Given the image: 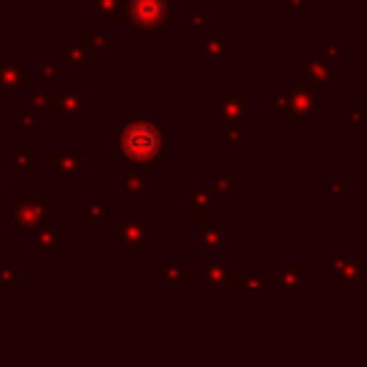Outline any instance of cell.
Here are the masks:
<instances>
[{
  "label": "cell",
  "mask_w": 367,
  "mask_h": 367,
  "mask_svg": "<svg viewBox=\"0 0 367 367\" xmlns=\"http://www.w3.org/2000/svg\"><path fill=\"white\" fill-rule=\"evenodd\" d=\"M204 279H207V284H231L234 282V270H231V264H212V267H207V275H204Z\"/></svg>",
  "instance_id": "d6986e66"
},
{
  "label": "cell",
  "mask_w": 367,
  "mask_h": 367,
  "mask_svg": "<svg viewBox=\"0 0 367 367\" xmlns=\"http://www.w3.org/2000/svg\"><path fill=\"white\" fill-rule=\"evenodd\" d=\"M156 275H164L167 277L169 282H172L174 287H176V284H181V287H186V284H189V267H156Z\"/></svg>",
  "instance_id": "7402d4cb"
},
{
  "label": "cell",
  "mask_w": 367,
  "mask_h": 367,
  "mask_svg": "<svg viewBox=\"0 0 367 367\" xmlns=\"http://www.w3.org/2000/svg\"><path fill=\"white\" fill-rule=\"evenodd\" d=\"M109 204L111 199L106 194L101 196H91L88 199V207H86V222H88V229H98V224L104 222L106 214H109Z\"/></svg>",
  "instance_id": "5bb4252c"
},
{
  "label": "cell",
  "mask_w": 367,
  "mask_h": 367,
  "mask_svg": "<svg viewBox=\"0 0 367 367\" xmlns=\"http://www.w3.org/2000/svg\"><path fill=\"white\" fill-rule=\"evenodd\" d=\"M51 204V196H23L11 212V227L13 229H35L48 219Z\"/></svg>",
  "instance_id": "3957f363"
},
{
  "label": "cell",
  "mask_w": 367,
  "mask_h": 367,
  "mask_svg": "<svg viewBox=\"0 0 367 367\" xmlns=\"http://www.w3.org/2000/svg\"><path fill=\"white\" fill-rule=\"evenodd\" d=\"M315 86H312L310 80L297 86L292 91V114H294V126H302L304 119L307 116L315 114Z\"/></svg>",
  "instance_id": "8992f818"
},
{
  "label": "cell",
  "mask_w": 367,
  "mask_h": 367,
  "mask_svg": "<svg viewBox=\"0 0 367 367\" xmlns=\"http://www.w3.org/2000/svg\"><path fill=\"white\" fill-rule=\"evenodd\" d=\"M61 111L66 114H83L86 111V98L80 96L78 88L73 83H66L64 86V93H61Z\"/></svg>",
  "instance_id": "9a60e30c"
},
{
  "label": "cell",
  "mask_w": 367,
  "mask_h": 367,
  "mask_svg": "<svg viewBox=\"0 0 367 367\" xmlns=\"http://www.w3.org/2000/svg\"><path fill=\"white\" fill-rule=\"evenodd\" d=\"M224 146L231 151L236 149H247V131H244V121H234L229 124L227 133H224Z\"/></svg>",
  "instance_id": "ac0fdd59"
},
{
  "label": "cell",
  "mask_w": 367,
  "mask_h": 367,
  "mask_svg": "<svg viewBox=\"0 0 367 367\" xmlns=\"http://www.w3.org/2000/svg\"><path fill=\"white\" fill-rule=\"evenodd\" d=\"M53 172L61 174L64 181L73 184L80 172H86V164L76 159L71 151H56V154H53Z\"/></svg>",
  "instance_id": "9c48e42d"
},
{
  "label": "cell",
  "mask_w": 367,
  "mask_h": 367,
  "mask_svg": "<svg viewBox=\"0 0 367 367\" xmlns=\"http://www.w3.org/2000/svg\"><path fill=\"white\" fill-rule=\"evenodd\" d=\"M128 16H131L133 28L141 30V33L164 30V25L179 18L172 11L169 0H131L128 3Z\"/></svg>",
  "instance_id": "7a4b0ae2"
},
{
  "label": "cell",
  "mask_w": 367,
  "mask_h": 367,
  "mask_svg": "<svg viewBox=\"0 0 367 367\" xmlns=\"http://www.w3.org/2000/svg\"><path fill=\"white\" fill-rule=\"evenodd\" d=\"M189 212L191 217H207L212 212V194L207 189H194L189 194Z\"/></svg>",
  "instance_id": "e0dca14e"
},
{
  "label": "cell",
  "mask_w": 367,
  "mask_h": 367,
  "mask_svg": "<svg viewBox=\"0 0 367 367\" xmlns=\"http://www.w3.org/2000/svg\"><path fill=\"white\" fill-rule=\"evenodd\" d=\"M327 275H335L344 282V284H357L362 275L360 254H332L327 259Z\"/></svg>",
  "instance_id": "277c9868"
},
{
  "label": "cell",
  "mask_w": 367,
  "mask_h": 367,
  "mask_svg": "<svg viewBox=\"0 0 367 367\" xmlns=\"http://www.w3.org/2000/svg\"><path fill=\"white\" fill-rule=\"evenodd\" d=\"M40 76H43V80H64V68H58L53 61H46Z\"/></svg>",
  "instance_id": "4dcf8cb0"
},
{
  "label": "cell",
  "mask_w": 367,
  "mask_h": 367,
  "mask_svg": "<svg viewBox=\"0 0 367 367\" xmlns=\"http://www.w3.org/2000/svg\"><path fill=\"white\" fill-rule=\"evenodd\" d=\"M350 121H352V126H360V124H362V109H360V106H352Z\"/></svg>",
  "instance_id": "d590c367"
},
{
  "label": "cell",
  "mask_w": 367,
  "mask_h": 367,
  "mask_svg": "<svg viewBox=\"0 0 367 367\" xmlns=\"http://www.w3.org/2000/svg\"><path fill=\"white\" fill-rule=\"evenodd\" d=\"M207 23H212V13H207V11H201V13H194V16H191V33H201V30H204V25Z\"/></svg>",
  "instance_id": "f546056e"
},
{
  "label": "cell",
  "mask_w": 367,
  "mask_h": 367,
  "mask_svg": "<svg viewBox=\"0 0 367 367\" xmlns=\"http://www.w3.org/2000/svg\"><path fill=\"white\" fill-rule=\"evenodd\" d=\"M0 88L3 91H28V76L20 66L0 61Z\"/></svg>",
  "instance_id": "ba28073f"
},
{
  "label": "cell",
  "mask_w": 367,
  "mask_h": 367,
  "mask_svg": "<svg viewBox=\"0 0 367 367\" xmlns=\"http://www.w3.org/2000/svg\"><path fill=\"white\" fill-rule=\"evenodd\" d=\"M119 149L131 164L144 167V164H151L159 154H164V136L151 121H128L119 133Z\"/></svg>",
  "instance_id": "6da1fadb"
},
{
  "label": "cell",
  "mask_w": 367,
  "mask_h": 367,
  "mask_svg": "<svg viewBox=\"0 0 367 367\" xmlns=\"http://www.w3.org/2000/svg\"><path fill=\"white\" fill-rule=\"evenodd\" d=\"M219 116L222 119H227L229 124H234V121H244V116H247V96L244 93H231V96H227L219 104Z\"/></svg>",
  "instance_id": "8fae6325"
},
{
  "label": "cell",
  "mask_w": 367,
  "mask_h": 367,
  "mask_svg": "<svg viewBox=\"0 0 367 367\" xmlns=\"http://www.w3.org/2000/svg\"><path fill=\"white\" fill-rule=\"evenodd\" d=\"M20 275H18V267L13 264H3L0 267V287H16Z\"/></svg>",
  "instance_id": "83f0119b"
},
{
  "label": "cell",
  "mask_w": 367,
  "mask_h": 367,
  "mask_svg": "<svg viewBox=\"0 0 367 367\" xmlns=\"http://www.w3.org/2000/svg\"><path fill=\"white\" fill-rule=\"evenodd\" d=\"M154 239V231L146 227V222L141 219H126L124 227H121V241H124V247L133 249V252H141L146 247V241Z\"/></svg>",
  "instance_id": "5b68a950"
},
{
  "label": "cell",
  "mask_w": 367,
  "mask_h": 367,
  "mask_svg": "<svg viewBox=\"0 0 367 367\" xmlns=\"http://www.w3.org/2000/svg\"><path fill=\"white\" fill-rule=\"evenodd\" d=\"M33 106L38 114H58L61 111V98L56 93H33Z\"/></svg>",
  "instance_id": "ffe728a7"
},
{
  "label": "cell",
  "mask_w": 367,
  "mask_h": 367,
  "mask_svg": "<svg viewBox=\"0 0 367 367\" xmlns=\"http://www.w3.org/2000/svg\"><path fill=\"white\" fill-rule=\"evenodd\" d=\"M272 284H282V287H302L304 267L302 264H287L279 277H272Z\"/></svg>",
  "instance_id": "2e32d148"
},
{
  "label": "cell",
  "mask_w": 367,
  "mask_h": 367,
  "mask_svg": "<svg viewBox=\"0 0 367 367\" xmlns=\"http://www.w3.org/2000/svg\"><path fill=\"white\" fill-rule=\"evenodd\" d=\"M282 8H284V11L299 13V11H304V0H282Z\"/></svg>",
  "instance_id": "d6a6232c"
},
{
  "label": "cell",
  "mask_w": 367,
  "mask_h": 367,
  "mask_svg": "<svg viewBox=\"0 0 367 367\" xmlns=\"http://www.w3.org/2000/svg\"><path fill=\"white\" fill-rule=\"evenodd\" d=\"M66 66H73V68H83L88 64V51L86 46L91 43L88 35H66Z\"/></svg>",
  "instance_id": "52a82bcc"
},
{
  "label": "cell",
  "mask_w": 367,
  "mask_h": 367,
  "mask_svg": "<svg viewBox=\"0 0 367 367\" xmlns=\"http://www.w3.org/2000/svg\"><path fill=\"white\" fill-rule=\"evenodd\" d=\"M304 76H307V80H310L317 91H325V88L330 86V80H337L339 78L337 71H330L327 66L322 64V58H320V61H312V64H307V68H304Z\"/></svg>",
  "instance_id": "4fadbf2b"
},
{
  "label": "cell",
  "mask_w": 367,
  "mask_h": 367,
  "mask_svg": "<svg viewBox=\"0 0 367 367\" xmlns=\"http://www.w3.org/2000/svg\"><path fill=\"white\" fill-rule=\"evenodd\" d=\"M214 191L224 196H231L236 191V179L234 174H214Z\"/></svg>",
  "instance_id": "603a6c76"
},
{
  "label": "cell",
  "mask_w": 367,
  "mask_h": 367,
  "mask_svg": "<svg viewBox=\"0 0 367 367\" xmlns=\"http://www.w3.org/2000/svg\"><path fill=\"white\" fill-rule=\"evenodd\" d=\"M169 3H179V0H169ZM181 3H184V0H181Z\"/></svg>",
  "instance_id": "f35d334b"
},
{
  "label": "cell",
  "mask_w": 367,
  "mask_h": 367,
  "mask_svg": "<svg viewBox=\"0 0 367 367\" xmlns=\"http://www.w3.org/2000/svg\"><path fill=\"white\" fill-rule=\"evenodd\" d=\"M350 186H347V184H332V186H327V194H350Z\"/></svg>",
  "instance_id": "836d02e7"
},
{
  "label": "cell",
  "mask_w": 367,
  "mask_h": 367,
  "mask_svg": "<svg viewBox=\"0 0 367 367\" xmlns=\"http://www.w3.org/2000/svg\"><path fill=\"white\" fill-rule=\"evenodd\" d=\"M0 184H6V176H3V174H0Z\"/></svg>",
  "instance_id": "74e56055"
},
{
  "label": "cell",
  "mask_w": 367,
  "mask_h": 367,
  "mask_svg": "<svg viewBox=\"0 0 367 367\" xmlns=\"http://www.w3.org/2000/svg\"><path fill=\"white\" fill-rule=\"evenodd\" d=\"M241 284H247V287H262V284H267V279H264V277H247V279H241Z\"/></svg>",
  "instance_id": "e575fe53"
},
{
  "label": "cell",
  "mask_w": 367,
  "mask_h": 367,
  "mask_svg": "<svg viewBox=\"0 0 367 367\" xmlns=\"http://www.w3.org/2000/svg\"><path fill=\"white\" fill-rule=\"evenodd\" d=\"M339 38L337 35H330L327 38V46L325 48H317V58H337L339 56Z\"/></svg>",
  "instance_id": "f1b7e54d"
},
{
  "label": "cell",
  "mask_w": 367,
  "mask_h": 367,
  "mask_svg": "<svg viewBox=\"0 0 367 367\" xmlns=\"http://www.w3.org/2000/svg\"><path fill=\"white\" fill-rule=\"evenodd\" d=\"M124 194L126 196H141L144 194V181H141V176H136V174H128L126 179H124Z\"/></svg>",
  "instance_id": "4316f807"
},
{
  "label": "cell",
  "mask_w": 367,
  "mask_h": 367,
  "mask_svg": "<svg viewBox=\"0 0 367 367\" xmlns=\"http://www.w3.org/2000/svg\"><path fill=\"white\" fill-rule=\"evenodd\" d=\"M88 6H91V11H96L98 16H101V13L119 6V0H88Z\"/></svg>",
  "instance_id": "1f68e13d"
},
{
  "label": "cell",
  "mask_w": 367,
  "mask_h": 367,
  "mask_svg": "<svg viewBox=\"0 0 367 367\" xmlns=\"http://www.w3.org/2000/svg\"><path fill=\"white\" fill-rule=\"evenodd\" d=\"M201 51H204L207 58L224 56V53H227V43H224V38H219V35H209V38L204 40V46H201Z\"/></svg>",
  "instance_id": "d4e9b609"
},
{
  "label": "cell",
  "mask_w": 367,
  "mask_h": 367,
  "mask_svg": "<svg viewBox=\"0 0 367 367\" xmlns=\"http://www.w3.org/2000/svg\"><path fill=\"white\" fill-rule=\"evenodd\" d=\"M64 244H66L64 231L46 227V229H40L38 234H35L30 249H33V252H64Z\"/></svg>",
  "instance_id": "30bf717a"
},
{
  "label": "cell",
  "mask_w": 367,
  "mask_h": 367,
  "mask_svg": "<svg viewBox=\"0 0 367 367\" xmlns=\"http://www.w3.org/2000/svg\"><path fill=\"white\" fill-rule=\"evenodd\" d=\"M8 169H11V172H30L28 151H23V149L11 151V154H8Z\"/></svg>",
  "instance_id": "cb8c5ba5"
},
{
  "label": "cell",
  "mask_w": 367,
  "mask_h": 367,
  "mask_svg": "<svg viewBox=\"0 0 367 367\" xmlns=\"http://www.w3.org/2000/svg\"><path fill=\"white\" fill-rule=\"evenodd\" d=\"M270 111H272L275 116L292 114V96H289V93H277V96H272Z\"/></svg>",
  "instance_id": "484cf974"
},
{
  "label": "cell",
  "mask_w": 367,
  "mask_h": 367,
  "mask_svg": "<svg viewBox=\"0 0 367 367\" xmlns=\"http://www.w3.org/2000/svg\"><path fill=\"white\" fill-rule=\"evenodd\" d=\"M33 126H38V111L33 104H23L20 106V136L28 138Z\"/></svg>",
  "instance_id": "44dd1931"
},
{
  "label": "cell",
  "mask_w": 367,
  "mask_h": 367,
  "mask_svg": "<svg viewBox=\"0 0 367 367\" xmlns=\"http://www.w3.org/2000/svg\"><path fill=\"white\" fill-rule=\"evenodd\" d=\"M91 43H96V46H109L111 38H109V35H93Z\"/></svg>",
  "instance_id": "8d00e7d4"
},
{
  "label": "cell",
  "mask_w": 367,
  "mask_h": 367,
  "mask_svg": "<svg viewBox=\"0 0 367 367\" xmlns=\"http://www.w3.org/2000/svg\"><path fill=\"white\" fill-rule=\"evenodd\" d=\"M224 244V222L222 219H207L201 227V249L204 252H214L222 249Z\"/></svg>",
  "instance_id": "7c38bea8"
}]
</instances>
